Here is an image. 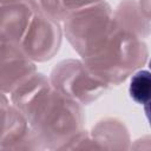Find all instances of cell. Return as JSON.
Masks as SVG:
<instances>
[{
    "mask_svg": "<svg viewBox=\"0 0 151 151\" xmlns=\"http://www.w3.org/2000/svg\"><path fill=\"white\" fill-rule=\"evenodd\" d=\"M113 18L119 27L142 39L150 34V18L142 12L137 0H123L113 9Z\"/></svg>",
    "mask_w": 151,
    "mask_h": 151,
    "instance_id": "obj_9",
    "label": "cell"
},
{
    "mask_svg": "<svg viewBox=\"0 0 151 151\" xmlns=\"http://www.w3.org/2000/svg\"><path fill=\"white\" fill-rule=\"evenodd\" d=\"M150 72L144 68H139L133 72L130 77V85H129V94L130 98L147 109L150 101Z\"/></svg>",
    "mask_w": 151,
    "mask_h": 151,
    "instance_id": "obj_10",
    "label": "cell"
},
{
    "mask_svg": "<svg viewBox=\"0 0 151 151\" xmlns=\"http://www.w3.org/2000/svg\"><path fill=\"white\" fill-rule=\"evenodd\" d=\"M61 39V22L34 12L19 44L28 58L37 64L52 59L60 48Z\"/></svg>",
    "mask_w": 151,
    "mask_h": 151,
    "instance_id": "obj_5",
    "label": "cell"
},
{
    "mask_svg": "<svg viewBox=\"0 0 151 151\" xmlns=\"http://www.w3.org/2000/svg\"><path fill=\"white\" fill-rule=\"evenodd\" d=\"M37 71L19 42L0 40V92L9 94L22 80Z\"/></svg>",
    "mask_w": 151,
    "mask_h": 151,
    "instance_id": "obj_6",
    "label": "cell"
},
{
    "mask_svg": "<svg viewBox=\"0 0 151 151\" xmlns=\"http://www.w3.org/2000/svg\"><path fill=\"white\" fill-rule=\"evenodd\" d=\"M33 13L27 0H0V40L20 42Z\"/></svg>",
    "mask_w": 151,
    "mask_h": 151,
    "instance_id": "obj_7",
    "label": "cell"
},
{
    "mask_svg": "<svg viewBox=\"0 0 151 151\" xmlns=\"http://www.w3.org/2000/svg\"><path fill=\"white\" fill-rule=\"evenodd\" d=\"M116 26L113 9L105 0L72 11L61 21L63 34L81 59L97 54Z\"/></svg>",
    "mask_w": 151,
    "mask_h": 151,
    "instance_id": "obj_3",
    "label": "cell"
},
{
    "mask_svg": "<svg viewBox=\"0 0 151 151\" xmlns=\"http://www.w3.org/2000/svg\"><path fill=\"white\" fill-rule=\"evenodd\" d=\"M48 78L54 90L81 105L96 101L110 87L94 76L83 60L76 59H66L58 63Z\"/></svg>",
    "mask_w": 151,
    "mask_h": 151,
    "instance_id": "obj_4",
    "label": "cell"
},
{
    "mask_svg": "<svg viewBox=\"0 0 151 151\" xmlns=\"http://www.w3.org/2000/svg\"><path fill=\"white\" fill-rule=\"evenodd\" d=\"M12 110H13V105L11 104L8 94L0 92V143L6 132Z\"/></svg>",
    "mask_w": 151,
    "mask_h": 151,
    "instance_id": "obj_12",
    "label": "cell"
},
{
    "mask_svg": "<svg viewBox=\"0 0 151 151\" xmlns=\"http://www.w3.org/2000/svg\"><path fill=\"white\" fill-rule=\"evenodd\" d=\"M8 97L27 119L42 150L65 149L84 129V105L54 90L48 76L41 72L31 74Z\"/></svg>",
    "mask_w": 151,
    "mask_h": 151,
    "instance_id": "obj_1",
    "label": "cell"
},
{
    "mask_svg": "<svg viewBox=\"0 0 151 151\" xmlns=\"http://www.w3.org/2000/svg\"><path fill=\"white\" fill-rule=\"evenodd\" d=\"M101 1H104V0H61L63 6L66 11V14L72 12V11L88 7L91 5H96V4L101 2Z\"/></svg>",
    "mask_w": 151,
    "mask_h": 151,
    "instance_id": "obj_13",
    "label": "cell"
},
{
    "mask_svg": "<svg viewBox=\"0 0 151 151\" xmlns=\"http://www.w3.org/2000/svg\"><path fill=\"white\" fill-rule=\"evenodd\" d=\"M81 60L94 76L111 87L124 83L133 72L145 66L149 47L145 39L116 24L104 47L97 54Z\"/></svg>",
    "mask_w": 151,
    "mask_h": 151,
    "instance_id": "obj_2",
    "label": "cell"
},
{
    "mask_svg": "<svg viewBox=\"0 0 151 151\" xmlns=\"http://www.w3.org/2000/svg\"><path fill=\"white\" fill-rule=\"evenodd\" d=\"M96 149H131L130 133L118 118H104L88 131Z\"/></svg>",
    "mask_w": 151,
    "mask_h": 151,
    "instance_id": "obj_8",
    "label": "cell"
},
{
    "mask_svg": "<svg viewBox=\"0 0 151 151\" xmlns=\"http://www.w3.org/2000/svg\"><path fill=\"white\" fill-rule=\"evenodd\" d=\"M35 13L44 14L57 21H63L66 17V11L61 0H27Z\"/></svg>",
    "mask_w": 151,
    "mask_h": 151,
    "instance_id": "obj_11",
    "label": "cell"
}]
</instances>
